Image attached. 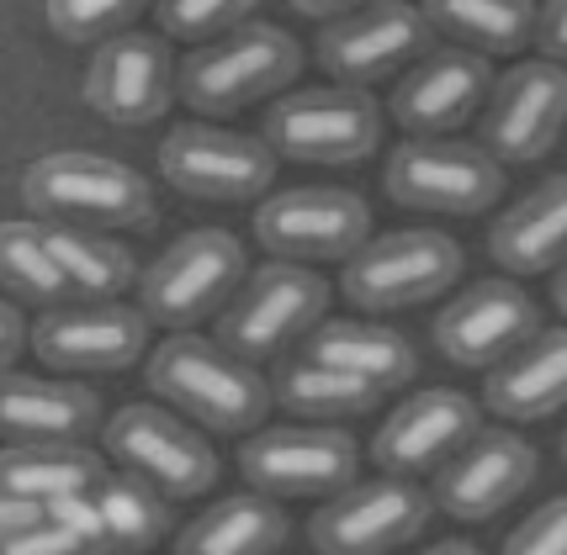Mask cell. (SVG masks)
Masks as SVG:
<instances>
[{
	"label": "cell",
	"mask_w": 567,
	"mask_h": 555,
	"mask_svg": "<svg viewBox=\"0 0 567 555\" xmlns=\"http://www.w3.org/2000/svg\"><path fill=\"white\" fill-rule=\"evenodd\" d=\"M271 391H276V402L292 412V418H308V423L361 418V412L382 408V397H388L382 387H371V381L350 376V370H334V365H323V360H308L302 349H297L292 360L276 365Z\"/></svg>",
	"instance_id": "cell-28"
},
{
	"label": "cell",
	"mask_w": 567,
	"mask_h": 555,
	"mask_svg": "<svg viewBox=\"0 0 567 555\" xmlns=\"http://www.w3.org/2000/svg\"><path fill=\"white\" fill-rule=\"evenodd\" d=\"M308 360H323L334 370H350L371 387L398 391L420 376V349L414 338L382 328V323H361V317H329L323 328H313V338L302 344Z\"/></svg>",
	"instance_id": "cell-25"
},
{
	"label": "cell",
	"mask_w": 567,
	"mask_h": 555,
	"mask_svg": "<svg viewBox=\"0 0 567 555\" xmlns=\"http://www.w3.org/2000/svg\"><path fill=\"white\" fill-rule=\"evenodd\" d=\"M266 144L297 165H361L382 148V106L350 85H297L266 112Z\"/></svg>",
	"instance_id": "cell-6"
},
{
	"label": "cell",
	"mask_w": 567,
	"mask_h": 555,
	"mask_svg": "<svg viewBox=\"0 0 567 555\" xmlns=\"http://www.w3.org/2000/svg\"><path fill=\"white\" fill-rule=\"evenodd\" d=\"M91 498H96V507H101L112 555H144L171 534V498H165L159 486L127 477V471H112Z\"/></svg>",
	"instance_id": "cell-32"
},
{
	"label": "cell",
	"mask_w": 567,
	"mask_h": 555,
	"mask_svg": "<svg viewBox=\"0 0 567 555\" xmlns=\"http://www.w3.org/2000/svg\"><path fill=\"white\" fill-rule=\"evenodd\" d=\"M563 460H567V434H563Z\"/></svg>",
	"instance_id": "cell-41"
},
{
	"label": "cell",
	"mask_w": 567,
	"mask_h": 555,
	"mask_svg": "<svg viewBox=\"0 0 567 555\" xmlns=\"http://www.w3.org/2000/svg\"><path fill=\"white\" fill-rule=\"evenodd\" d=\"M85 106L112 127H148L181 96V64L165 32H127L85 64Z\"/></svg>",
	"instance_id": "cell-16"
},
{
	"label": "cell",
	"mask_w": 567,
	"mask_h": 555,
	"mask_svg": "<svg viewBox=\"0 0 567 555\" xmlns=\"http://www.w3.org/2000/svg\"><path fill=\"white\" fill-rule=\"evenodd\" d=\"M302 74V49L287 27L245 22L181 64V101L202 117H239L255 101H281Z\"/></svg>",
	"instance_id": "cell-3"
},
{
	"label": "cell",
	"mask_w": 567,
	"mask_h": 555,
	"mask_svg": "<svg viewBox=\"0 0 567 555\" xmlns=\"http://www.w3.org/2000/svg\"><path fill=\"white\" fill-rule=\"evenodd\" d=\"M27 349H32V328H27L22 317V302H0V370H17V360H22Z\"/></svg>",
	"instance_id": "cell-37"
},
{
	"label": "cell",
	"mask_w": 567,
	"mask_h": 555,
	"mask_svg": "<svg viewBox=\"0 0 567 555\" xmlns=\"http://www.w3.org/2000/svg\"><path fill=\"white\" fill-rule=\"evenodd\" d=\"M292 534L281 498L228 492L175 534V555H276Z\"/></svg>",
	"instance_id": "cell-26"
},
{
	"label": "cell",
	"mask_w": 567,
	"mask_h": 555,
	"mask_svg": "<svg viewBox=\"0 0 567 555\" xmlns=\"http://www.w3.org/2000/svg\"><path fill=\"white\" fill-rule=\"evenodd\" d=\"M0 555H112V551H106V540L64 524L49 503V519L27 534H6V540H0Z\"/></svg>",
	"instance_id": "cell-35"
},
{
	"label": "cell",
	"mask_w": 567,
	"mask_h": 555,
	"mask_svg": "<svg viewBox=\"0 0 567 555\" xmlns=\"http://www.w3.org/2000/svg\"><path fill=\"white\" fill-rule=\"evenodd\" d=\"M101 444H106V460L117 471L159 486L171 503L213 492L223 477V460L213 450V439L202 434V429H192L186 418H175V408L127 402V408H117L106 418Z\"/></svg>",
	"instance_id": "cell-7"
},
{
	"label": "cell",
	"mask_w": 567,
	"mask_h": 555,
	"mask_svg": "<svg viewBox=\"0 0 567 555\" xmlns=\"http://www.w3.org/2000/svg\"><path fill=\"white\" fill-rule=\"evenodd\" d=\"M138 0H53L43 6V22L59 43L74 49H106L112 38L138 32Z\"/></svg>",
	"instance_id": "cell-33"
},
{
	"label": "cell",
	"mask_w": 567,
	"mask_h": 555,
	"mask_svg": "<svg viewBox=\"0 0 567 555\" xmlns=\"http://www.w3.org/2000/svg\"><path fill=\"white\" fill-rule=\"evenodd\" d=\"M551 302H557V307L567 313V265L557 270V275H551Z\"/></svg>",
	"instance_id": "cell-40"
},
{
	"label": "cell",
	"mask_w": 567,
	"mask_h": 555,
	"mask_svg": "<svg viewBox=\"0 0 567 555\" xmlns=\"http://www.w3.org/2000/svg\"><path fill=\"white\" fill-rule=\"evenodd\" d=\"M414 555H483L477 545H467V540H435V545H424V551Z\"/></svg>",
	"instance_id": "cell-39"
},
{
	"label": "cell",
	"mask_w": 567,
	"mask_h": 555,
	"mask_svg": "<svg viewBox=\"0 0 567 555\" xmlns=\"http://www.w3.org/2000/svg\"><path fill=\"white\" fill-rule=\"evenodd\" d=\"M22 207L32 222L91 233H148L159 218L148 175L91 148H53L32 159L22 169Z\"/></svg>",
	"instance_id": "cell-1"
},
{
	"label": "cell",
	"mask_w": 567,
	"mask_h": 555,
	"mask_svg": "<svg viewBox=\"0 0 567 555\" xmlns=\"http://www.w3.org/2000/svg\"><path fill=\"white\" fill-rule=\"evenodd\" d=\"M255 243L287 265H350L371 243V207L350 186H292L255 207Z\"/></svg>",
	"instance_id": "cell-9"
},
{
	"label": "cell",
	"mask_w": 567,
	"mask_h": 555,
	"mask_svg": "<svg viewBox=\"0 0 567 555\" xmlns=\"http://www.w3.org/2000/svg\"><path fill=\"white\" fill-rule=\"evenodd\" d=\"M239 471L249 492H266V498H334L355 486L361 444L346 429H323V423L255 429L239 444Z\"/></svg>",
	"instance_id": "cell-14"
},
{
	"label": "cell",
	"mask_w": 567,
	"mask_h": 555,
	"mask_svg": "<svg viewBox=\"0 0 567 555\" xmlns=\"http://www.w3.org/2000/svg\"><path fill=\"white\" fill-rule=\"evenodd\" d=\"M249 260L245 243L234 239L228 228H192L144 270L138 281V307L148 323L186 334L197 328L202 317L228 313V302L245 291Z\"/></svg>",
	"instance_id": "cell-4"
},
{
	"label": "cell",
	"mask_w": 567,
	"mask_h": 555,
	"mask_svg": "<svg viewBox=\"0 0 567 555\" xmlns=\"http://www.w3.org/2000/svg\"><path fill=\"white\" fill-rule=\"evenodd\" d=\"M477 434H483V412L467 391L424 387L388 412V423L371 439V460L382 477H424L451 465Z\"/></svg>",
	"instance_id": "cell-19"
},
{
	"label": "cell",
	"mask_w": 567,
	"mask_h": 555,
	"mask_svg": "<svg viewBox=\"0 0 567 555\" xmlns=\"http://www.w3.org/2000/svg\"><path fill=\"white\" fill-rule=\"evenodd\" d=\"M49 233V249L59 254V265L70 275V286L80 302H117L138 275V260L127 254V243L117 233H91V228H53L43 222Z\"/></svg>",
	"instance_id": "cell-31"
},
{
	"label": "cell",
	"mask_w": 567,
	"mask_h": 555,
	"mask_svg": "<svg viewBox=\"0 0 567 555\" xmlns=\"http://www.w3.org/2000/svg\"><path fill=\"white\" fill-rule=\"evenodd\" d=\"M536 49L546 64H563L567 70V0L542 6V22H536Z\"/></svg>",
	"instance_id": "cell-38"
},
{
	"label": "cell",
	"mask_w": 567,
	"mask_h": 555,
	"mask_svg": "<svg viewBox=\"0 0 567 555\" xmlns=\"http://www.w3.org/2000/svg\"><path fill=\"white\" fill-rule=\"evenodd\" d=\"M488 254L504 275H557L567 265V169L546 175L504 218H494Z\"/></svg>",
	"instance_id": "cell-23"
},
{
	"label": "cell",
	"mask_w": 567,
	"mask_h": 555,
	"mask_svg": "<svg viewBox=\"0 0 567 555\" xmlns=\"http://www.w3.org/2000/svg\"><path fill=\"white\" fill-rule=\"evenodd\" d=\"M144 376L181 418L213 434H255L276 408L271 381L228 344H213L202 334H171L165 344H154Z\"/></svg>",
	"instance_id": "cell-2"
},
{
	"label": "cell",
	"mask_w": 567,
	"mask_h": 555,
	"mask_svg": "<svg viewBox=\"0 0 567 555\" xmlns=\"http://www.w3.org/2000/svg\"><path fill=\"white\" fill-rule=\"evenodd\" d=\"M6 444H85L101 434V397L80 381H43L27 370H6L0 381Z\"/></svg>",
	"instance_id": "cell-22"
},
{
	"label": "cell",
	"mask_w": 567,
	"mask_h": 555,
	"mask_svg": "<svg viewBox=\"0 0 567 555\" xmlns=\"http://www.w3.org/2000/svg\"><path fill=\"white\" fill-rule=\"evenodd\" d=\"M382 186L398 207L424 218H477L504 196V165L483 144L462 138H403L388 154Z\"/></svg>",
	"instance_id": "cell-8"
},
{
	"label": "cell",
	"mask_w": 567,
	"mask_h": 555,
	"mask_svg": "<svg viewBox=\"0 0 567 555\" xmlns=\"http://www.w3.org/2000/svg\"><path fill=\"white\" fill-rule=\"evenodd\" d=\"M245 22H255L249 0H165L159 6V32L171 43H192V49H207L228 32H239Z\"/></svg>",
	"instance_id": "cell-34"
},
{
	"label": "cell",
	"mask_w": 567,
	"mask_h": 555,
	"mask_svg": "<svg viewBox=\"0 0 567 555\" xmlns=\"http://www.w3.org/2000/svg\"><path fill=\"white\" fill-rule=\"evenodd\" d=\"M542 334V302L515 275L472 281L456 302L435 313V349L462 370H498Z\"/></svg>",
	"instance_id": "cell-15"
},
{
	"label": "cell",
	"mask_w": 567,
	"mask_h": 555,
	"mask_svg": "<svg viewBox=\"0 0 567 555\" xmlns=\"http://www.w3.org/2000/svg\"><path fill=\"white\" fill-rule=\"evenodd\" d=\"M456 281H462V243L441 228L382 233L340 270V291L367 313H403V307L435 302Z\"/></svg>",
	"instance_id": "cell-10"
},
{
	"label": "cell",
	"mask_w": 567,
	"mask_h": 555,
	"mask_svg": "<svg viewBox=\"0 0 567 555\" xmlns=\"http://www.w3.org/2000/svg\"><path fill=\"white\" fill-rule=\"evenodd\" d=\"M154 165L171 180V191L192 201H255L276 180V148L218 122H181L159 138Z\"/></svg>",
	"instance_id": "cell-12"
},
{
	"label": "cell",
	"mask_w": 567,
	"mask_h": 555,
	"mask_svg": "<svg viewBox=\"0 0 567 555\" xmlns=\"http://www.w3.org/2000/svg\"><path fill=\"white\" fill-rule=\"evenodd\" d=\"M329 323V281L313 265L271 260L245 281V291L218 317V344L239 360H281L292 344H308L313 328Z\"/></svg>",
	"instance_id": "cell-5"
},
{
	"label": "cell",
	"mask_w": 567,
	"mask_h": 555,
	"mask_svg": "<svg viewBox=\"0 0 567 555\" xmlns=\"http://www.w3.org/2000/svg\"><path fill=\"white\" fill-rule=\"evenodd\" d=\"M424 17L456 49L488 59V53H519L525 43H536L542 6H530V0H430Z\"/></svg>",
	"instance_id": "cell-29"
},
{
	"label": "cell",
	"mask_w": 567,
	"mask_h": 555,
	"mask_svg": "<svg viewBox=\"0 0 567 555\" xmlns=\"http://www.w3.org/2000/svg\"><path fill=\"white\" fill-rule=\"evenodd\" d=\"M567 127V70L546 59H525L498 74L494 96L483 106V148L498 165H536L546 159Z\"/></svg>",
	"instance_id": "cell-18"
},
{
	"label": "cell",
	"mask_w": 567,
	"mask_h": 555,
	"mask_svg": "<svg viewBox=\"0 0 567 555\" xmlns=\"http://www.w3.org/2000/svg\"><path fill=\"white\" fill-rule=\"evenodd\" d=\"M112 471L96 450L85 444H6L0 450V498H32V503H59L96 492Z\"/></svg>",
	"instance_id": "cell-27"
},
{
	"label": "cell",
	"mask_w": 567,
	"mask_h": 555,
	"mask_svg": "<svg viewBox=\"0 0 567 555\" xmlns=\"http://www.w3.org/2000/svg\"><path fill=\"white\" fill-rule=\"evenodd\" d=\"M435 519V492L414 477H371L355 482L308 519V540L319 555H398Z\"/></svg>",
	"instance_id": "cell-11"
},
{
	"label": "cell",
	"mask_w": 567,
	"mask_h": 555,
	"mask_svg": "<svg viewBox=\"0 0 567 555\" xmlns=\"http://www.w3.org/2000/svg\"><path fill=\"white\" fill-rule=\"evenodd\" d=\"M536 477H542V455L530 439L515 429H483L451 465L435 471V507L451 519L483 524L519 503L536 486Z\"/></svg>",
	"instance_id": "cell-20"
},
{
	"label": "cell",
	"mask_w": 567,
	"mask_h": 555,
	"mask_svg": "<svg viewBox=\"0 0 567 555\" xmlns=\"http://www.w3.org/2000/svg\"><path fill=\"white\" fill-rule=\"evenodd\" d=\"M435 49V27L420 6H403V0H382V6H361L346 11L340 22H323L313 59L329 74V85H350V91H367L388 74H409L424 53Z\"/></svg>",
	"instance_id": "cell-13"
},
{
	"label": "cell",
	"mask_w": 567,
	"mask_h": 555,
	"mask_svg": "<svg viewBox=\"0 0 567 555\" xmlns=\"http://www.w3.org/2000/svg\"><path fill=\"white\" fill-rule=\"evenodd\" d=\"M498 555H567V498H551L504 534Z\"/></svg>",
	"instance_id": "cell-36"
},
{
	"label": "cell",
	"mask_w": 567,
	"mask_h": 555,
	"mask_svg": "<svg viewBox=\"0 0 567 555\" xmlns=\"http://www.w3.org/2000/svg\"><path fill=\"white\" fill-rule=\"evenodd\" d=\"M148 323L144 307L127 302H70L38 313L32 323V355L59 370V376H106V370H127L144 360L148 349Z\"/></svg>",
	"instance_id": "cell-17"
},
{
	"label": "cell",
	"mask_w": 567,
	"mask_h": 555,
	"mask_svg": "<svg viewBox=\"0 0 567 555\" xmlns=\"http://www.w3.org/2000/svg\"><path fill=\"white\" fill-rule=\"evenodd\" d=\"M483 402L504 423H536L567 408V328H542L519 355L488 370Z\"/></svg>",
	"instance_id": "cell-24"
},
{
	"label": "cell",
	"mask_w": 567,
	"mask_h": 555,
	"mask_svg": "<svg viewBox=\"0 0 567 555\" xmlns=\"http://www.w3.org/2000/svg\"><path fill=\"white\" fill-rule=\"evenodd\" d=\"M0 286H6L11 302L38 307V313H53V307L80 302L70 286V275H64V265H59V254L49 249L43 222H32V218L0 222Z\"/></svg>",
	"instance_id": "cell-30"
},
{
	"label": "cell",
	"mask_w": 567,
	"mask_h": 555,
	"mask_svg": "<svg viewBox=\"0 0 567 555\" xmlns=\"http://www.w3.org/2000/svg\"><path fill=\"white\" fill-rule=\"evenodd\" d=\"M498 74L483 53L472 49H430L414 70L398 80L393 91V122L414 138H445L462 122H472L488 96H494Z\"/></svg>",
	"instance_id": "cell-21"
}]
</instances>
